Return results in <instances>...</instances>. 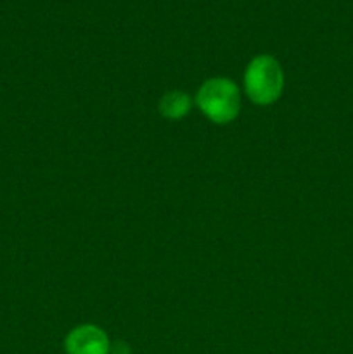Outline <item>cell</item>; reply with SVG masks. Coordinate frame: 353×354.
<instances>
[{"mask_svg":"<svg viewBox=\"0 0 353 354\" xmlns=\"http://www.w3.org/2000/svg\"><path fill=\"white\" fill-rule=\"evenodd\" d=\"M244 86L253 102L260 106L275 102L284 88L282 68L270 55H258L246 68Z\"/></svg>","mask_w":353,"mask_h":354,"instance_id":"obj_1","label":"cell"},{"mask_svg":"<svg viewBox=\"0 0 353 354\" xmlns=\"http://www.w3.org/2000/svg\"><path fill=\"white\" fill-rule=\"evenodd\" d=\"M68 354H109L111 344L104 330L96 325H82L66 337Z\"/></svg>","mask_w":353,"mask_h":354,"instance_id":"obj_3","label":"cell"},{"mask_svg":"<svg viewBox=\"0 0 353 354\" xmlns=\"http://www.w3.org/2000/svg\"><path fill=\"white\" fill-rule=\"evenodd\" d=\"M196 100L203 114L218 124L232 121L241 109L237 85L227 78H213L204 82L197 92Z\"/></svg>","mask_w":353,"mask_h":354,"instance_id":"obj_2","label":"cell"},{"mask_svg":"<svg viewBox=\"0 0 353 354\" xmlns=\"http://www.w3.org/2000/svg\"><path fill=\"white\" fill-rule=\"evenodd\" d=\"M190 109V99L183 92H170L159 100V113L168 120H180Z\"/></svg>","mask_w":353,"mask_h":354,"instance_id":"obj_4","label":"cell"},{"mask_svg":"<svg viewBox=\"0 0 353 354\" xmlns=\"http://www.w3.org/2000/svg\"><path fill=\"white\" fill-rule=\"evenodd\" d=\"M109 354H130V349H128V346L123 344V342H118V344H114L113 348H111Z\"/></svg>","mask_w":353,"mask_h":354,"instance_id":"obj_5","label":"cell"}]
</instances>
